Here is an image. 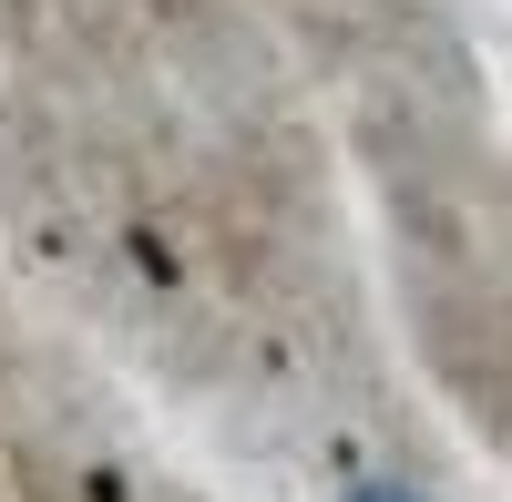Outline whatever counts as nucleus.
<instances>
[{
  "mask_svg": "<svg viewBox=\"0 0 512 502\" xmlns=\"http://www.w3.org/2000/svg\"><path fill=\"white\" fill-rule=\"evenodd\" d=\"M359 502H420V492H359Z\"/></svg>",
  "mask_w": 512,
  "mask_h": 502,
  "instance_id": "f257e3e1",
  "label": "nucleus"
}]
</instances>
